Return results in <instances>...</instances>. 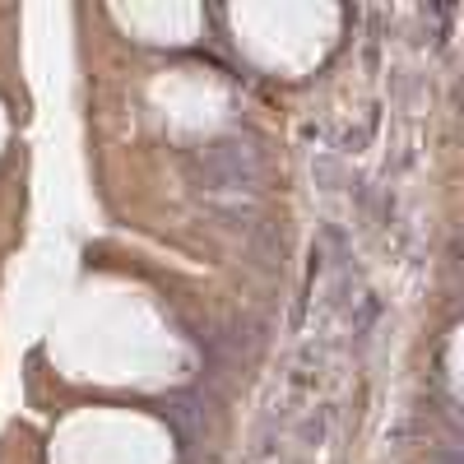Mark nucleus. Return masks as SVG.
Here are the masks:
<instances>
[{"label":"nucleus","mask_w":464,"mask_h":464,"mask_svg":"<svg viewBox=\"0 0 464 464\" xmlns=\"http://www.w3.org/2000/svg\"><path fill=\"white\" fill-rule=\"evenodd\" d=\"M432 464H464V437H450L432 450Z\"/></svg>","instance_id":"nucleus-1"}]
</instances>
